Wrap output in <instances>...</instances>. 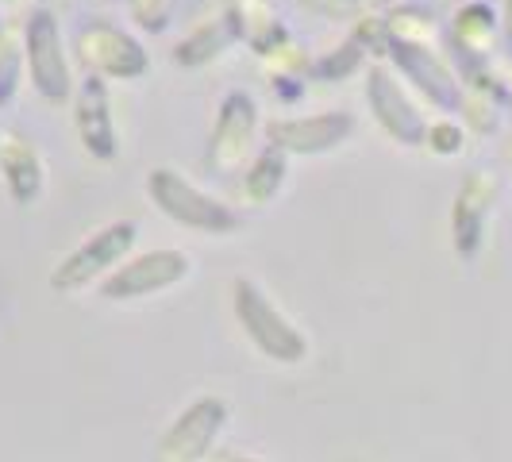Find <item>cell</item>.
Wrapping results in <instances>:
<instances>
[{"mask_svg": "<svg viewBox=\"0 0 512 462\" xmlns=\"http://www.w3.org/2000/svg\"><path fill=\"white\" fill-rule=\"evenodd\" d=\"M0 174H4V185L16 205H35L43 197V185H47L43 154L35 151L31 139L16 135V131L0 135Z\"/></svg>", "mask_w": 512, "mask_h": 462, "instance_id": "obj_14", "label": "cell"}, {"mask_svg": "<svg viewBox=\"0 0 512 462\" xmlns=\"http://www.w3.org/2000/svg\"><path fill=\"white\" fill-rule=\"evenodd\" d=\"M497 178L489 170H474L470 178L462 181L459 197H455V247L462 255H474L482 243V228L493 201H497Z\"/></svg>", "mask_w": 512, "mask_h": 462, "instance_id": "obj_15", "label": "cell"}, {"mask_svg": "<svg viewBox=\"0 0 512 462\" xmlns=\"http://www.w3.org/2000/svg\"><path fill=\"white\" fill-rule=\"evenodd\" d=\"M466 143V131L455 124V120H439V124H428V135H424V147H432L436 154L451 158V154L462 151Z\"/></svg>", "mask_w": 512, "mask_h": 462, "instance_id": "obj_24", "label": "cell"}, {"mask_svg": "<svg viewBox=\"0 0 512 462\" xmlns=\"http://www.w3.org/2000/svg\"><path fill=\"white\" fill-rule=\"evenodd\" d=\"M366 104L378 120V128L401 143V147H424V135H428V124L420 116V108L412 104V97L405 93V85L397 81V74L389 66H370L366 70Z\"/></svg>", "mask_w": 512, "mask_h": 462, "instance_id": "obj_5", "label": "cell"}, {"mask_svg": "<svg viewBox=\"0 0 512 462\" xmlns=\"http://www.w3.org/2000/svg\"><path fill=\"white\" fill-rule=\"evenodd\" d=\"M74 124L81 135V147L112 162L120 151V135H116V116H112V97H108V81L97 74H89L74 93Z\"/></svg>", "mask_w": 512, "mask_h": 462, "instance_id": "obj_11", "label": "cell"}, {"mask_svg": "<svg viewBox=\"0 0 512 462\" xmlns=\"http://www.w3.org/2000/svg\"><path fill=\"white\" fill-rule=\"evenodd\" d=\"M239 43V27H235V16L231 12H220L205 24H197L178 47H174V62L185 66V70H197V66H208L216 58H224Z\"/></svg>", "mask_w": 512, "mask_h": 462, "instance_id": "obj_16", "label": "cell"}, {"mask_svg": "<svg viewBox=\"0 0 512 462\" xmlns=\"http://www.w3.org/2000/svg\"><path fill=\"white\" fill-rule=\"evenodd\" d=\"M27 70V39L24 24H0V104L20 93Z\"/></svg>", "mask_w": 512, "mask_h": 462, "instance_id": "obj_20", "label": "cell"}, {"mask_svg": "<svg viewBox=\"0 0 512 462\" xmlns=\"http://www.w3.org/2000/svg\"><path fill=\"white\" fill-rule=\"evenodd\" d=\"M505 158H509V166H512V143H509V151H505Z\"/></svg>", "mask_w": 512, "mask_h": 462, "instance_id": "obj_29", "label": "cell"}, {"mask_svg": "<svg viewBox=\"0 0 512 462\" xmlns=\"http://www.w3.org/2000/svg\"><path fill=\"white\" fill-rule=\"evenodd\" d=\"M385 31L389 43H412V47H439V24L424 4H393L385 8Z\"/></svg>", "mask_w": 512, "mask_h": 462, "instance_id": "obj_18", "label": "cell"}, {"mask_svg": "<svg viewBox=\"0 0 512 462\" xmlns=\"http://www.w3.org/2000/svg\"><path fill=\"white\" fill-rule=\"evenodd\" d=\"M362 62H366V47H362L355 35H347V43H343V47L320 54V58L312 62L308 77H316V81H347V77L359 74Z\"/></svg>", "mask_w": 512, "mask_h": 462, "instance_id": "obj_21", "label": "cell"}, {"mask_svg": "<svg viewBox=\"0 0 512 462\" xmlns=\"http://www.w3.org/2000/svg\"><path fill=\"white\" fill-rule=\"evenodd\" d=\"M235 316L247 328V335L258 343L262 355H270V359L278 362L305 359L308 351L305 335L297 332L282 312L266 301V293L255 282H235Z\"/></svg>", "mask_w": 512, "mask_h": 462, "instance_id": "obj_4", "label": "cell"}, {"mask_svg": "<svg viewBox=\"0 0 512 462\" xmlns=\"http://www.w3.org/2000/svg\"><path fill=\"white\" fill-rule=\"evenodd\" d=\"M74 51L81 58V66L104 81H139L151 70V58L143 51V43L131 31L108 24V20H89V24L77 27Z\"/></svg>", "mask_w": 512, "mask_h": 462, "instance_id": "obj_2", "label": "cell"}, {"mask_svg": "<svg viewBox=\"0 0 512 462\" xmlns=\"http://www.w3.org/2000/svg\"><path fill=\"white\" fill-rule=\"evenodd\" d=\"M224 420H228V409L216 397L189 405L178 416V424L158 443V462H205L208 447H212V439L220 436Z\"/></svg>", "mask_w": 512, "mask_h": 462, "instance_id": "obj_10", "label": "cell"}, {"mask_svg": "<svg viewBox=\"0 0 512 462\" xmlns=\"http://www.w3.org/2000/svg\"><path fill=\"white\" fill-rule=\"evenodd\" d=\"M135 231L139 228L131 220H120V224H108L104 231H97L85 247H77L74 255L54 270L51 285L54 289H81V285H89L97 274H104L108 266H116L120 258L128 255L131 243H135Z\"/></svg>", "mask_w": 512, "mask_h": 462, "instance_id": "obj_9", "label": "cell"}, {"mask_svg": "<svg viewBox=\"0 0 512 462\" xmlns=\"http://www.w3.org/2000/svg\"><path fill=\"white\" fill-rule=\"evenodd\" d=\"M359 4H362V0H359Z\"/></svg>", "mask_w": 512, "mask_h": 462, "instance_id": "obj_30", "label": "cell"}, {"mask_svg": "<svg viewBox=\"0 0 512 462\" xmlns=\"http://www.w3.org/2000/svg\"><path fill=\"white\" fill-rule=\"evenodd\" d=\"M131 20L151 31V35H162L166 27L174 24V12H178V0H128Z\"/></svg>", "mask_w": 512, "mask_h": 462, "instance_id": "obj_23", "label": "cell"}, {"mask_svg": "<svg viewBox=\"0 0 512 462\" xmlns=\"http://www.w3.org/2000/svg\"><path fill=\"white\" fill-rule=\"evenodd\" d=\"M147 193H151L154 205L162 208L174 224H181V228L208 231V235H228V231H235L243 224V216L235 208L224 205L220 197L205 193V189H197L193 181H185L178 170H166V166L151 170Z\"/></svg>", "mask_w": 512, "mask_h": 462, "instance_id": "obj_1", "label": "cell"}, {"mask_svg": "<svg viewBox=\"0 0 512 462\" xmlns=\"http://www.w3.org/2000/svg\"><path fill=\"white\" fill-rule=\"evenodd\" d=\"M258 135V104L251 93H228L220 112H216V128L208 135V166L216 174H235L243 166V158L251 154Z\"/></svg>", "mask_w": 512, "mask_h": 462, "instance_id": "obj_6", "label": "cell"}, {"mask_svg": "<svg viewBox=\"0 0 512 462\" xmlns=\"http://www.w3.org/2000/svg\"><path fill=\"white\" fill-rule=\"evenodd\" d=\"M262 62L274 70V77H308V70H312V58L293 35H285L274 51L262 54Z\"/></svg>", "mask_w": 512, "mask_h": 462, "instance_id": "obj_22", "label": "cell"}, {"mask_svg": "<svg viewBox=\"0 0 512 462\" xmlns=\"http://www.w3.org/2000/svg\"><path fill=\"white\" fill-rule=\"evenodd\" d=\"M231 16H235V27H239V43H247L258 58L270 54L289 35V27L274 12V0H235Z\"/></svg>", "mask_w": 512, "mask_h": 462, "instance_id": "obj_17", "label": "cell"}, {"mask_svg": "<svg viewBox=\"0 0 512 462\" xmlns=\"http://www.w3.org/2000/svg\"><path fill=\"white\" fill-rule=\"evenodd\" d=\"M285 174H289L285 151L270 143V147L251 162V170L243 174V193H247V201H251V205H266V201H274V197L282 193Z\"/></svg>", "mask_w": 512, "mask_h": 462, "instance_id": "obj_19", "label": "cell"}, {"mask_svg": "<svg viewBox=\"0 0 512 462\" xmlns=\"http://www.w3.org/2000/svg\"><path fill=\"white\" fill-rule=\"evenodd\" d=\"M501 39V16L493 12L486 0H466L459 12L451 16V43L462 58V70L486 66Z\"/></svg>", "mask_w": 512, "mask_h": 462, "instance_id": "obj_13", "label": "cell"}, {"mask_svg": "<svg viewBox=\"0 0 512 462\" xmlns=\"http://www.w3.org/2000/svg\"><path fill=\"white\" fill-rule=\"evenodd\" d=\"M501 27H505V35H509V43H512V0H505V16H501Z\"/></svg>", "mask_w": 512, "mask_h": 462, "instance_id": "obj_27", "label": "cell"}, {"mask_svg": "<svg viewBox=\"0 0 512 462\" xmlns=\"http://www.w3.org/2000/svg\"><path fill=\"white\" fill-rule=\"evenodd\" d=\"M362 4H366V8H374V12H385V8H393L397 0H362Z\"/></svg>", "mask_w": 512, "mask_h": 462, "instance_id": "obj_28", "label": "cell"}, {"mask_svg": "<svg viewBox=\"0 0 512 462\" xmlns=\"http://www.w3.org/2000/svg\"><path fill=\"white\" fill-rule=\"evenodd\" d=\"M27 39V74L31 85L39 89V97L51 104L70 101L74 93V70H70V54L62 43V27L51 8H35L24 24Z\"/></svg>", "mask_w": 512, "mask_h": 462, "instance_id": "obj_3", "label": "cell"}, {"mask_svg": "<svg viewBox=\"0 0 512 462\" xmlns=\"http://www.w3.org/2000/svg\"><path fill=\"white\" fill-rule=\"evenodd\" d=\"M212 462H258V459H247V455H235V451H220V455H212Z\"/></svg>", "mask_w": 512, "mask_h": 462, "instance_id": "obj_26", "label": "cell"}, {"mask_svg": "<svg viewBox=\"0 0 512 462\" xmlns=\"http://www.w3.org/2000/svg\"><path fill=\"white\" fill-rule=\"evenodd\" d=\"M355 135L351 112H316V116H282L266 124V139L285 154H328Z\"/></svg>", "mask_w": 512, "mask_h": 462, "instance_id": "obj_8", "label": "cell"}, {"mask_svg": "<svg viewBox=\"0 0 512 462\" xmlns=\"http://www.w3.org/2000/svg\"><path fill=\"white\" fill-rule=\"evenodd\" d=\"M389 58L397 66V74L412 81L416 93H424L428 101L443 112H459L462 81L451 70V62L439 54V47H412V43H389Z\"/></svg>", "mask_w": 512, "mask_h": 462, "instance_id": "obj_7", "label": "cell"}, {"mask_svg": "<svg viewBox=\"0 0 512 462\" xmlns=\"http://www.w3.org/2000/svg\"><path fill=\"white\" fill-rule=\"evenodd\" d=\"M297 4L320 20H355V12L362 8L359 0H297Z\"/></svg>", "mask_w": 512, "mask_h": 462, "instance_id": "obj_25", "label": "cell"}, {"mask_svg": "<svg viewBox=\"0 0 512 462\" xmlns=\"http://www.w3.org/2000/svg\"><path fill=\"white\" fill-rule=\"evenodd\" d=\"M189 255L181 251H151V255L135 258L128 266H120L108 282H104V297L112 301H131V297H147L158 289H170L189 274Z\"/></svg>", "mask_w": 512, "mask_h": 462, "instance_id": "obj_12", "label": "cell"}]
</instances>
